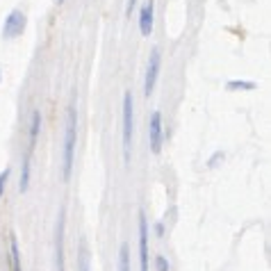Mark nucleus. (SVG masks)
<instances>
[{
  "instance_id": "obj_2",
  "label": "nucleus",
  "mask_w": 271,
  "mask_h": 271,
  "mask_svg": "<svg viewBox=\"0 0 271 271\" xmlns=\"http://www.w3.org/2000/svg\"><path fill=\"white\" fill-rule=\"evenodd\" d=\"M134 137V98L132 92L123 94V162L130 164V151H132Z\"/></svg>"
},
{
  "instance_id": "obj_16",
  "label": "nucleus",
  "mask_w": 271,
  "mask_h": 271,
  "mask_svg": "<svg viewBox=\"0 0 271 271\" xmlns=\"http://www.w3.org/2000/svg\"><path fill=\"white\" fill-rule=\"evenodd\" d=\"M155 269L157 271H169V262L164 255H155Z\"/></svg>"
},
{
  "instance_id": "obj_18",
  "label": "nucleus",
  "mask_w": 271,
  "mask_h": 271,
  "mask_svg": "<svg viewBox=\"0 0 271 271\" xmlns=\"http://www.w3.org/2000/svg\"><path fill=\"white\" fill-rule=\"evenodd\" d=\"M155 233H157V237H162V235H164V225L157 223V225H155Z\"/></svg>"
},
{
  "instance_id": "obj_11",
  "label": "nucleus",
  "mask_w": 271,
  "mask_h": 271,
  "mask_svg": "<svg viewBox=\"0 0 271 271\" xmlns=\"http://www.w3.org/2000/svg\"><path fill=\"white\" fill-rule=\"evenodd\" d=\"M30 162H32V153H25L23 157V169H21V183H19V192L25 194L30 187Z\"/></svg>"
},
{
  "instance_id": "obj_19",
  "label": "nucleus",
  "mask_w": 271,
  "mask_h": 271,
  "mask_svg": "<svg viewBox=\"0 0 271 271\" xmlns=\"http://www.w3.org/2000/svg\"><path fill=\"white\" fill-rule=\"evenodd\" d=\"M55 3H64V0H55Z\"/></svg>"
},
{
  "instance_id": "obj_5",
  "label": "nucleus",
  "mask_w": 271,
  "mask_h": 271,
  "mask_svg": "<svg viewBox=\"0 0 271 271\" xmlns=\"http://www.w3.org/2000/svg\"><path fill=\"white\" fill-rule=\"evenodd\" d=\"M148 137H151V151L155 155L162 153V142H164V128H162V112H153L148 121Z\"/></svg>"
},
{
  "instance_id": "obj_8",
  "label": "nucleus",
  "mask_w": 271,
  "mask_h": 271,
  "mask_svg": "<svg viewBox=\"0 0 271 271\" xmlns=\"http://www.w3.org/2000/svg\"><path fill=\"white\" fill-rule=\"evenodd\" d=\"M153 16H155V0H146L142 12H139V32H142V37L153 34Z\"/></svg>"
},
{
  "instance_id": "obj_13",
  "label": "nucleus",
  "mask_w": 271,
  "mask_h": 271,
  "mask_svg": "<svg viewBox=\"0 0 271 271\" xmlns=\"http://www.w3.org/2000/svg\"><path fill=\"white\" fill-rule=\"evenodd\" d=\"M119 271H130V246L121 244L119 248Z\"/></svg>"
},
{
  "instance_id": "obj_9",
  "label": "nucleus",
  "mask_w": 271,
  "mask_h": 271,
  "mask_svg": "<svg viewBox=\"0 0 271 271\" xmlns=\"http://www.w3.org/2000/svg\"><path fill=\"white\" fill-rule=\"evenodd\" d=\"M39 130H41V112L34 110L32 112V121H30V146H28V153L34 151V144H37Z\"/></svg>"
},
{
  "instance_id": "obj_1",
  "label": "nucleus",
  "mask_w": 271,
  "mask_h": 271,
  "mask_svg": "<svg viewBox=\"0 0 271 271\" xmlns=\"http://www.w3.org/2000/svg\"><path fill=\"white\" fill-rule=\"evenodd\" d=\"M75 132H78V116L75 107L71 105L66 112V132H64V148H62V178L69 180L73 173V155H75Z\"/></svg>"
},
{
  "instance_id": "obj_20",
  "label": "nucleus",
  "mask_w": 271,
  "mask_h": 271,
  "mask_svg": "<svg viewBox=\"0 0 271 271\" xmlns=\"http://www.w3.org/2000/svg\"><path fill=\"white\" fill-rule=\"evenodd\" d=\"M0 78H3V73H0Z\"/></svg>"
},
{
  "instance_id": "obj_7",
  "label": "nucleus",
  "mask_w": 271,
  "mask_h": 271,
  "mask_svg": "<svg viewBox=\"0 0 271 271\" xmlns=\"http://www.w3.org/2000/svg\"><path fill=\"white\" fill-rule=\"evenodd\" d=\"M139 271H148V221L139 210Z\"/></svg>"
},
{
  "instance_id": "obj_6",
  "label": "nucleus",
  "mask_w": 271,
  "mask_h": 271,
  "mask_svg": "<svg viewBox=\"0 0 271 271\" xmlns=\"http://www.w3.org/2000/svg\"><path fill=\"white\" fill-rule=\"evenodd\" d=\"M64 228H66V212L60 210L57 230H55V266H57V271H66L64 269Z\"/></svg>"
},
{
  "instance_id": "obj_14",
  "label": "nucleus",
  "mask_w": 271,
  "mask_h": 271,
  "mask_svg": "<svg viewBox=\"0 0 271 271\" xmlns=\"http://www.w3.org/2000/svg\"><path fill=\"white\" fill-rule=\"evenodd\" d=\"M80 271H89V253H87V246L82 244V248H80Z\"/></svg>"
},
{
  "instance_id": "obj_12",
  "label": "nucleus",
  "mask_w": 271,
  "mask_h": 271,
  "mask_svg": "<svg viewBox=\"0 0 271 271\" xmlns=\"http://www.w3.org/2000/svg\"><path fill=\"white\" fill-rule=\"evenodd\" d=\"M255 87L257 84L253 82V80H230V82L225 84L228 92H239V89H242V92H253Z\"/></svg>"
},
{
  "instance_id": "obj_17",
  "label": "nucleus",
  "mask_w": 271,
  "mask_h": 271,
  "mask_svg": "<svg viewBox=\"0 0 271 271\" xmlns=\"http://www.w3.org/2000/svg\"><path fill=\"white\" fill-rule=\"evenodd\" d=\"M134 5H137V0H128V7H125V16H130V14H132Z\"/></svg>"
},
{
  "instance_id": "obj_4",
  "label": "nucleus",
  "mask_w": 271,
  "mask_h": 271,
  "mask_svg": "<svg viewBox=\"0 0 271 271\" xmlns=\"http://www.w3.org/2000/svg\"><path fill=\"white\" fill-rule=\"evenodd\" d=\"M160 66H162V53H160V48H153L151 60H148V69H146V80H144V96L146 98L155 92L157 75H160Z\"/></svg>"
},
{
  "instance_id": "obj_10",
  "label": "nucleus",
  "mask_w": 271,
  "mask_h": 271,
  "mask_svg": "<svg viewBox=\"0 0 271 271\" xmlns=\"http://www.w3.org/2000/svg\"><path fill=\"white\" fill-rule=\"evenodd\" d=\"M10 264H12V271H23L21 269V251H19L16 235H10Z\"/></svg>"
},
{
  "instance_id": "obj_15",
  "label": "nucleus",
  "mask_w": 271,
  "mask_h": 271,
  "mask_svg": "<svg viewBox=\"0 0 271 271\" xmlns=\"http://www.w3.org/2000/svg\"><path fill=\"white\" fill-rule=\"evenodd\" d=\"M7 180H10V166H5V171H0V198H3V192L7 187Z\"/></svg>"
},
{
  "instance_id": "obj_3",
  "label": "nucleus",
  "mask_w": 271,
  "mask_h": 271,
  "mask_svg": "<svg viewBox=\"0 0 271 271\" xmlns=\"http://www.w3.org/2000/svg\"><path fill=\"white\" fill-rule=\"evenodd\" d=\"M25 25H28V19L21 10H12L7 14L5 23H3V37L5 39H16L25 32Z\"/></svg>"
}]
</instances>
